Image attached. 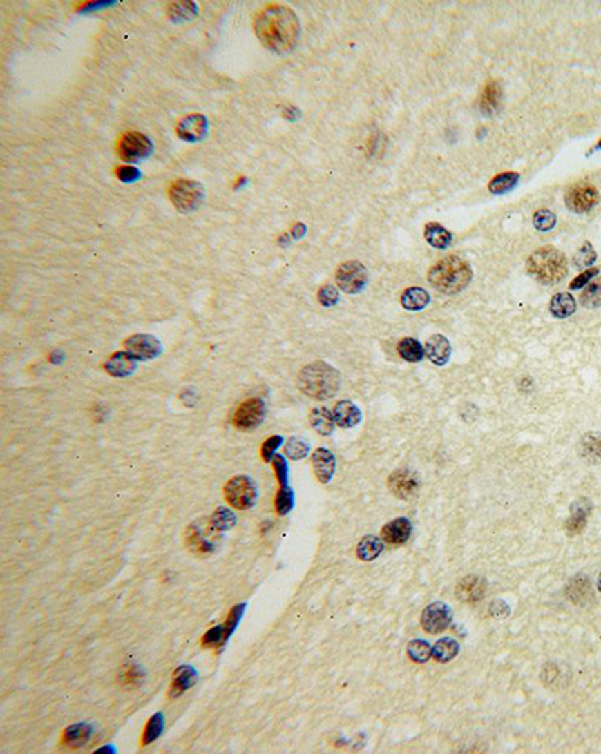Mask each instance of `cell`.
Instances as JSON below:
<instances>
[{
	"instance_id": "cell-5",
	"label": "cell",
	"mask_w": 601,
	"mask_h": 754,
	"mask_svg": "<svg viewBox=\"0 0 601 754\" xmlns=\"http://www.w3.org/2000/svg\"><path fill=\"white\" fill-rule=\"evenodd\" d=\"M257 484L253 478L247 475L233 476L225 485V498L231 507L245 511L256 505L257 501Z\"/></svg>"
},
{
	"instance_id": "cell-23",
	"label": "cell",
	"mask_w": 601,
	"mask_h": 754,
	"mask_svg": "<svg viewBox=\"0 0 601 754\" xmlns=\"http://www.w3.org/2000/svg\"><path fill=\"white\" fill-rule=\"evenodd\" d=\"M502 104V88L499 81L490 80L486 86L483 92H481L479 98V108L483 111V115H493L499 110Z\"/></svg>"
},
{
	"instance_id": "cell-19",
	"label": "cell",
	"mask_w": 601,
	"mask_h": 754,
	"mask_svg": "<svg viewBox=\"0 0 601 754\" xmlns=\"http://www.w3.org/2000/svg\"><path fill=\"white\" fill-rule=\"evenodd\" d=\"M137 364H139V361L125 350V352H116L111 355L104 364V368L110 376L122 379V377L131 376L137 370Z\"/></svg>"
},
{
	"instance_id": "cell-18",
	"label": "cell",
	"mask_w": 601,
	"mask_h": 754,
	"mask_svg": "<svg viewBox=\"0 0 601 754\" xmlns=\"http://www.w3.org/2000/svg\"><path fill=\"white\" fill-rule=\"evenodd\" d=\"M424 349H426V356L437 367H443L450 361L451 345L448 338L441 336V334H436V336H432L430 338H428Z\"/></svg>"
},
{
	"instance_id": "cell-31",
	"label": "cell",
	"mask_w": 601,
	"mask_h": 754,
	"mask_svg": "<svg viewBox=\"0 0 601 754\" xmlns=\"http://www.w3.org/2000/svg\"><path fill=\"white\" fill-rule=\"evenodd\" d=\"M185 543L188 545V548H190L191 552H195V553H202V554H206V553H211L213 550V544L209 543L208 539H206L203 530L199 528V526H190L187 530L185 534Z\"/></svg>"
},
{
	"instance_id": "cell-50",
	"label": "cell",
	"mask_w": 601,
	"mask_h": 754,
	"mask_svg": "<svg viewBox=\"0 0 601 754\" xmlns=\"http://www.w3.org/2000/svg\"><path fill=\"white\" fill-rule=\"evenodd\" d=\"M502 608H508V606H506L504 601H495L492 604L490 613L495 616V618H504V616H506V613H508V612H502Z\"/></svg>"
},
{
	"instance_id": "cell-10",
	"label": "cell",
	"mask_w": 601,
	"mask_h": 754,
	"mask_svg": "<svg viewBox=\"0 0 601 754\" xmlns=\"http://www.w3.org/2000/svg\"><path fill=\"white\" fill-rule=\"evenodd\" d=\"M600 200L597 188L588 182L571 185L565 193V204L574 213H585L595 206Z\"/></svg>"
},
{
	"instance_id": "cell-40",
	"label": "cell",
	"mask_w": 601,
	"mask_h": 754,
	"mask_svg": "<svg viewBox=\"0 0 601 754\" xmlns=\"http://www.w3.org/2000/svg\"><path fill=\"white\" fill-rule=\"evenodd\" d=\"M580 304L586 308L601 307V280L589 282L580 295Z\"/></svg>"
},
{
	"instance_id": "cell-41",
	"label": "cell",
	"mask_w": 601,
	"mask_h": 754,
	"mask_svg": "<svg viewBox=\"0 0 601 754\" xmlns=\"http://www.w3.org/2000/svg\"><path fill=\"white\" fill-rule=\"evenodd\" d=\"M295 505V498H294V490L289 485L286 487H280V490L276 496V511L277 514H280V516H286V514H289L292 511V508H294Z\"/></svg>"
},
{
	"instance_id": "cell-20",
	"label": "cell",
	"mask_w": 601,
	"mask_h": 754,
	"mask_svg": "<svg viewBox=\"0 0 601 754\" xmlns=\"http://www.w3.org/2000/svg\"><path fill=\"white\" fill-rule=\"evenodd\" d=\"M412 534V525L406 517H400L390 521L388 525L382 528V539L388 544H405L410 538Z\"/></svg>"
},
{
	"instance_id": "cell-3",
	"label": "cell",
	"mask_w": 601,
	"mask_h": 754,
	"mask_svg": "<svg viewBox=\"0 0 601 754\" xmlns=\"http://www.w3.org/2000/svg\"><path fill=\"white\" fill-rule=\"evenodd\" d=\"M298 387L308 397L328 400L336 396L340 388V373L322 361L308 364L299 371Z\"/></svg>"
},
{
	"instance_id": "cell-8",
	"label": "cell",
	"mask_w": 601,
	"mask_h": 754,
	"mask_svg": "<svg viewBox=\"0 0 601 754\" xmlns=\"http://www.w3.org/2000/svg\"><path fill=\"white\" fill-rule=\"evenodd\" d=\"M266 416V406L262 398H248L240 403L233 414V425L238 430L251 432L259 427Z\"/></svg>"
},
{
	"instance_id": "cell-34",
	"label": "cell",
	"mask_w": 601,
	"mask_h": 754,
	"mask_svg": "<svg viewBox=\"0 0 601 754\" xmlns=\"http://www.w3.org/2000/svg\"><path fill=\"white\" fill-rule=\"evenodd\" d=\"M519 179L520 175L516 171H505V173L497 175L492 179L490 184H488V190L492 194H505L516 186Z\"/></svg>"
},
{
	"instance_id": "cell-48",
	"label": "cell",
	"mask_w": 601,
	"mask_h": 754,
	"mask_svg": "<svg viewBox=\"0 0 601 754\" xmlns=\"http://www.w3.org/2000/svg\"><path fill=\"white\" fill-rule=\"evenodd\" d=\"M598 272H600L598 268H589V269H585V271H583V272L580 273V276H578L576 278H574V280L571 281L570 289H571V290H579V289H582V287L588 286V284H589V281H592V278L598 276Z\"/></svg>"
},
{
	"instance_id": "cell-9",
	"label": "cell",
	"mask_w": 601,
	"mask_h": 754,
	"mask_svg": "<svg viewBox=\"0 0 601 754\" xmlns=\"http://www.w3.org/2000/svg\"><path fill=\"white\" fill-rule=\"evenodd\" d=\"M367 269L359 262H346L338 267L336 281L340 290L347 295H356L367 284Z\"/></svg>"
},
{
	"instance_id": "cell-37",
	"label": "cell",
	"mask_w": 601,
	"mask_h": 754,
	"mask_svg": "<svg viewBox=\"0 0 601 754\" xmlns=\"http://www.w3.org/2000/svg\"><path fill=\"white\" fill-rule=\"evenodd\" d=\"M229 639L230 634L227 632L225 624H220L204 632V636L202 637V646L206 649H218L225 646Z\"/></svg>"
},
{
	"instance_id": "cell-27",
	"label": "cell",
	"mask_w": 601,
	"mask_h": 754,
	"mask_svg": "<svg viewBox=\"0 0 601 754\" xmlns=\"http://www.w3.org/2000/svg\"><path fill=\"white\" fill-rule=\"evenodd\" d=\"M576 299L571 293L561 292L556 293L551 301V313L556 319H566L576 311Z\"/></svg>"
},
{
	"instance_id": "cell-2",
	"label": "cell",
	"mask_w": 601,
	"mask_h": 754,
	"mask_svg": "<svg viewBox=\"0 0 601 754\" xmlns=\"http://www.w3.org/2000/svg\"><path fill=\"white\" fill-rule=\"evenodd\" d=\"M472 281V269L457 255H448L428 271V282L437 292L456 295L465 290Z\"/></svg>"
},
{
	"instance_id": "cell-46",
	"label": "cell",
	"mask_w": 601,
	"mask_h": 754,
	"mask_svg": "<svg viewBox=\"0 0 601 754\" xmlns=\"http://www.w3.org/2000/svg\"><path fill=\"white\" fill-rule=\"evenodd\" d=\"M272 467L274 470H276V476L278 479V484L280 487H286L289 485V466H287V461L286 458L283 456H277L272 458Z\"/></svg>"
},
{
	"instance_id": "cell-25",
	"label": "cell",
	"mask_w": 601,
	"mask_h": 754,
	"mask_svg": "<svg viewBox=\"0 0 601 754\" xmlns=\"http://www.w3.org/2000/svg\"><path fill=\"white\" fill-rule=\"evenodd\" d=\"M424 238L428 244L433 248H437V250H445L452 242L451 231L437 224V222H428L424 227Z\"/></svg>"
},
{
	"instance_id": "cell-35",
	"label": "cell",
	"mask_w": 601,
	"mask_h": 754,
	"mask_svg": "<svg viewBox=\"0 0 601 754\" xmlns=\"http://www.w3.org/2000/svg\"><path fill=\"white\" fill-rule=\"evenodd\" d=\"M459 650H460V645L456 640L441 639L439 641H436V645L433 646V657L436 661L448 663L452 658H456Z\"/></svg>"
},
{
	"instance_id": "cell-32",
	"label": "cell",
	"mask_w": 601,
	"mask_h": 754,
	"mask_svg": "<svg viewBox=\"0 0 601 754\" xmlns=\"http://www.w3.org/2000/svg\"><path fill=\"white\" fill-rule=\"evenodd\" d=\"M399 355L408 362H419L426 355V349L415 338H401L397 345Z\"/></svg>"
},
{
	"instance_id": "cell-16",
	"label": "cell",
	"mask_w": 601,
	"mask_h": 754,
	"mask_svg": "<svg viewBox=\"0 0 601 754\" xmlns=\"http://www.w3.org/2000/svg\"><path fill=\"white\" fill-rule=\"evenodd\" d=\"M208 133V121L203 115H190L178 125V135L187 142L202 140Z\"/></svg>"
},
{
	"instance_id": "cell-11",
	"label": "cell",
	"mask_w": 601,
	"mask_h": 754,
	"mask_svg": "<svg viewBox=\"0 0 601 754\" xmlns=\"http://www.w3.org/2000/svg\"><path fill=\"white\" fill-rule=\"evenodd\" d=\"M125 350L137 361H151L162 354V346L157 337L149 334H135V336L126 338Z\"/></svg>"
},
{
	"instance_id": "cell-52",
	"label": "cell",
	"mask_w": 601,
	"mask_h": 754,
	"mask_svg": "<svg viewBox=\"0 0 601 754\" xmlns=\"http://www.w3.org/2000/svg\"><path fill=\"white\" fill-rule=\"evenodd\" d=\"M108 750H111V747H104V748H101V750H98L97 753H107Z\"/></svg>"
},
{
	"instance_id": "cell-6",
	"label": "cell",
	"mask_w": 601,
	"mask_h": 754,
	"mask_svg": "<svg viewBox=\"0 0 601 754\" xmlns=\"http://www.w3.org/2000/svg\"><path fill=\"white\" fill-rule=\"evenodd\" d=\"M169 197L179 212H193L204 200V190L202 184L191 179H179L170 186Z\"/></svg>"
},
{
	"instance_id": "cell-38",
	"label": "cell",
	"mask_w": 601,
	"mask_h": 754,
	"mask_svg": "<svg viewBox=\"0 0 601 754\" xmlns=\"http://www.w3.org/2000/svg\"><path fill=\"white\" fill-rule=\"evenodd\" d=\"M408 655L412 661H415L418 664H424L433 655V648L424 640H419V639L412 640L408 645Z\"/></svg>"
},
{
	"instance_id": "cell-28",
	"label": "cell",
	"mask_w": 601,
	"mask_h": 754,
	"mask_svg": "<svg viewBox=\"0 0 601 754\" xmlns=\"http://www.w3.org/2000/svg\"><path fill=\"white\" fill-rule=\"evenodd\" d=\"M383 552V541L381 538L374 535H367L358 543L356 547V556L361 561L370 562L376 558H379L381 553Z\"/></svg>"
},
{
	"instance_id": "cell-36",
	"label": "cell",
	"mask_w": 601,
	"mask_h": 754,
	"mask_svg": "<svg viewBox=\"0 0 601 754\" xmlns=\"http://www.w3.org/2000/svg\"><path fill=\"white\" fill-rule=\"evenodd\" d=\"M162 731H164V715H162L161 713L153 714L148 719V723H146L144 732L142 736V747H146V745H151L153 741H157L161 736Z\"/></svg>"
},
{
	"instance_id": "cell-7",
	"label": "cell",
	"mask_w": 601,
	"mask_h": 754,
	"mask_svg": "<svg viewBox=\"0 0 601 754\" xmlns=\"http://www.w3.org/2000/svg\"><path fill=\"white\" fill-rule=\"evenodd\" d=\"M152 152V142L142 133H125L117 143V155L126 162H137L148 158Z\"/></svg>"
},
{
	"instance_id": "cell-43",
	"label": "cell",
	"mask_w": 601,
	"mask_h": 754,
	"mask_svg": "<svg viewBox=\"0 0 601 754\" xmlns=\"http://www.w3.org/2000/svg\"><path fill=\"white\" fill-rule=\"evenodd\" d=\"M595 260H597V253L594 250V246L591 245V242L586 241L580 246V250L576 253V255H574V267H576L578 269H585L592 267V263H594Z\"/></svg>"
},
{
	"instance_id": "cell-21",
	"label": "cell",
	"mask_w": 601,
	"mask_h": 754,
	"mask_svg": "<svg viewBox=\"0 0 601 754\" xmlns=\"http://www.w3.org/2000/svg\"><path fill=\"white\" fill-rule=\"evenodd\" d=\"M92 726L86 723L73 724L66 727L62 735V745L70 750H80L84 745H88L92 736Z\"/></svg>"
},
{
	"instance_id": "cell-53",
	"label": "cell",
	"mask_w": 601,
	"mask_h": 754,
	"mask_svg": "<svg viewBox=\"0 0 601 754\" xmlns=\"http://www.w3.org/2000/svg\"><path fill=\"white\" fill-rule=\"evenodd\" d=\"M597 586H598V590L601 592V574H600V577H598V583H597Z\"/></svg>"
},
{
	"instance_id": "cell-45",
	"label": "cell",
	"mask_w": 601,
	"mask_h": 754,
	"mask_svg": "<svg viewBox=\"0 0 601 754\" xmlns=\"http://www.w3.org/2000/svg\"><path fill=\"white\" fill-rule=\"evenodd\" d=\"M283 442H285V441H283L281 436H271L269 439H266V441L262 443V448H260V456H262V458H263L266 463L272 461V458L276 457V452H277V450L281 447Z\"/></svg>"
},
{
	"instance_id": "cell-49",
	"label": "cell",
	"mask_w": 601,
	"mask_h": 754,
	"mask_svg": "<svg viewBox=\"0 0 601 754\" xmlns=\"http://www.w3.org/2000/svg\"><path fill=\"white\" fill-rule=\"evenodd\" d=\"M139 176H140L139 170H135V168H133L130 166H124V167L117 168V177L124 182H133Z\"/></svg>"
},
{
	"instance_id": "cell-44",
	"label": "cell",
	"mask_w": 601,
	"mask_h": 754,
	"mask_svg": "<svg viewBox=\"0 0 601 754\" xmlns=\"http://www.w3.org/2000/svg\"><path fill=\"white\" fill-rule=\"evenodd\" d=\"M534 226L540 231H548L556 226V215L548 209H540L534 213Z\"/></svg>"
},
{
	"instance_id": "cell-15",
	"label": "cell",
	"mask_w": 601,
	"mask_h": 754,
	"mask_svg": "<svg viewBox=\"0 0 601 754\" xmlns=\"http://www.w3.org/2000/svg\"><path fill=\"white\" fill-rule=\"evenodd\" d=\"M486 580L478 576H468L461 579L456 586V597L463 603H477L486 595Z\"/></svg>"
},
{
	"instance_id": "cell-30",
	"label": "cell",
	"mask_w": 601,
	"mask_h": 754,
	"mask_svg": "<svg viewBox=\"0 0 601 754\" xmlns=\"http://www.w3.org/2000/svg\"><path fill=\"white\" fill-rule=\"evenodd\" d=\"M580 454L588 463H601V433H588L580 442Z\"/></svg>"
},
{
	"instance_id": "cell-29",
	"label": "cell",
	"mask_w": 601,
	"mask_h": 754,
	"mask_svg": "<svg viewBox=\"0 0 601 754\" xmlns=\"http://www.w3.org/2000/svg\"><path fill=\"white\" fill-rule=\"evenodd\" d=\"M310 424L322 436H330L336 427L334 415L326 407H316L310 414Z\"/></svg>"
},
{
	"instance_id": "cell-17",
	"label": "cell",
	"mask_w": 601,
	"mask_h": 754,
	"mask_svg": "<svg viewBox=\"0 0 601 754\" xmlns=\"http://www.w3.org/2000/svg\"><path fill=\"white\" fill-rule=\"evenodd\" d=\"M312 463L319 483L328 484L334 476V472H336V457H334V454L326 448H317L312 456Z\"/></svg>"
},
{
	"instance_id": "cell-42",
	"label": "cell",
	"mask_w": 601,
	"mask_h": 754,
	"mask_svg": "<svg viewBox=\"0 0 601 754\" xmlns=\"http://www.w3.org/2000/svg\"><path fill=\"white\" fill-rule=\"evenodd\" d=\"M285 452L290 460H300L308 456V452H310V445H308L307 441L296 438L295 436V438H290L287 441Z\"/></svg>"
},
{
	"instance_id": "cell-14",
	"label": "cell",
	"mask_w": 601,
	"mask_h": 754,
	"mask_svg": "<svg viewBox=\"0 0 601 754\" xmlns=\"http://www.w3.org/2000/svg\"><path fill=\"white\" fill-rule=\"evenodd\" d=\"M199 681V673L195 672L194 667L191 666H180L175 670L173 676H171V684L169 688V699L175 700L194 687L195 682Z\"/></svg>"
},
{
	"instance_id": "cell-51",
	"label": "cell",
	"mask_w": 601,
	"mask_h": 754,
	"mask_svg": "<svg viewBox=\"0 0 601 754\" xmlns=\"http://www.w3.org/2000/svg\"><path fill=\"white\" fill-rule=\"evenodd\" d=\"M597 151H601V139L598 140V143L595 144V146H594V148H591V151L588 152V157L591 155V153H594V152H597Z\"/></svg>"
},
{
	"instance_id": "cell-39",
	"label": "cell",
	"mask_w": 601,
	"mask_h": 754,
	"mask_svg": "<svg viewBox=\"0 0 601 754\" xmlns=\"http://www.w3.org/2000/svg\"><path fill=\"white\" fill-rule=\"evenodd\" d=\"M144 679V673L139 666L128 664L119 675V682L125 688H137Z\"/></svg>"
},
{
	"instance_id": "cell-13",
	"label": "cell",
	"mask_w": 601,
	"mask_h": 754,
	"mask_svg": "<svg viewBox=\"0 0 601 754\" xmlns=\"http://www.w3.org/2000/svg\"><path fill=\"white\" fill-rule=\"evenodd\" d=\"M388 488L399 499L408 501L418 493L419 481L414 472L408 469H397L388 478Z\"/></svg>"
},
{
	"instance_id": "cell-26",
	"label": "cell",
	"mask_w": 601,
	"mask_h": 754,
	"mask_svg": "<svg viewBox=\"0 0 601 754\" xmlns=\"http://www.w3.org/2000/svg\"><path fill=\"white\" fill-rule=\"evenodd\" d=\"M430 302V295L421 287H409L401 295V305L409 311H419Z\"/></svg>"
},
{
	"instance_id": "cell-22",
	"label": "cell",
	"mask_w": 601,
	"mask_h": 754,
	"mask_svg": "<svg viewBox=\"0 0 601 754\" xmlns=\"http://www.w3.org/2000/svg\"><path fill=\"white\" fill-rule=\"evenodd\" d=\"M591 508V502L588 499H580L571 505V516L565 523V529L569 535H579L585 529Z\"/></svg>"
},
{
	"instance_id": "cell-47",
	"label": "cell",
	"mask_w": 601,
	"mask_h": 754,
	"mask_svg": "<svg viewBox=\"0 0 601 754\" xmlns=\"http://www.w3.org/2000/svg\"><path fill=\"white\" fill-rule=\"evenodd\" d=\"M338 290L334 287V286H330L326 284L323 287H321L319 293H317V299H319V302L323 305V307H332L336 305L338 302Z\"/></svg>"
},
{
	"instance_id": "cell-12",
	"label": "cell",
	"mask_w": 601,
	"mask_h": 754,
	"mask_svg": "<svg viewBox=\"0 0 601 754\" xmlns=\"http://www.w3.org/2000/svg\"><path fill=\"white\" fill-rule=\"evenodd\" d=\"M452 621V610L443 603H432L424 608L421 615V625L428 634L442 632L450 627Z\"/></svg>"
},
{
	"instance_id": "cell-33",
	"label": "cell",
	"mask_w": 601,
	"mask_h": 754,
	"mask_svg": "<svg viewBox=\"0 0 601 754\" xmlns=\"http://www.w3.org/2000/svg\"><path fill=\"white\" fill-rule=\"evenodd\" d=\"M236 525V516L229 508H218L209 519V529L212 532H225Z\"/></svg>"
},
{
	"instance_id": "cell-24",
	"label": "cell",
	"mask_w": 601,
	"mask_h": 754,
	"mask_svg": "<svg viewBox=\"0 0 601 754\" xmlns=\"http://www.w3.org/2000/svg\"><path fill=\"white\" fill-rule=\"evenodd\" d=\"M334 421L341 428H352L361 421V410L349 400L338 401L332 410Z\"/></svg>"
},
{
	"instance_id": "cell-4",
	"label": "cell",
	"mask_w": 601,
	"mask_h": 754,
	"mask_svg": "<svg viewBox=\"0 0 601 754\" xmlns=\"http://www.w3.org/2000/svg\"><path fill=\"white\" fill-rule=\"evenodd\" d=\"M526 269L529 276L541 284L552 286L565 278L569 263L562 251L553 246H543L529 255Z\"/></svg>"
},
{
	"instance_id": "cell-1",
	"label": "cell",
	"mask_w": 601,
	"mask_h": 754,
	"mask_svg": "<svg viewBox=\"0 0 601 754\" xmlns=\"http://www.w3.org/2000/svg\"><path fill=\"white\" fill-rule=\"evenodd\" d=\"M253 28L262 44L278 55L294 51L300 33L296 14L287 6L269 5L254 17Z\"/></svg>"
}]
</instances>
